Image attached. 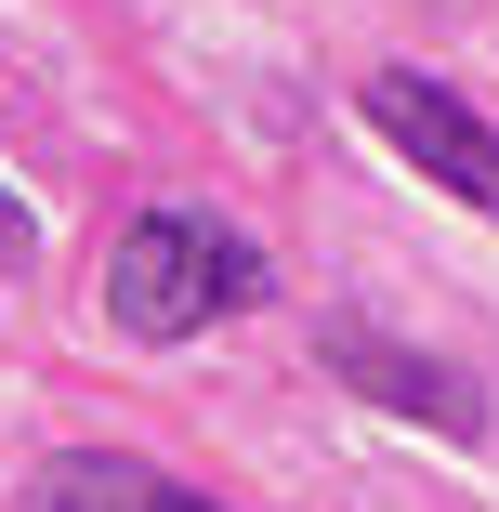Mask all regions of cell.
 I'll return each instance as SVG.
<instances>
[{
  "instance_id": "obj_1",
  "label": "cell",
  "mask_w": 499,
  "mask_h": 512,
  "mask_svg": "<svg viewBox=\"0 0 499 512\" xmlns=\"http://www.w3.org/2000/svg\"><path fill=\"white\" fill-rule=\"evenodd\" d=\"M263 289H276V263H263L237 224H211V211H132L119 250H106V329L145 342V355H171V342H197V329L250 316Z\"/></svg>"
},
{
  "instance_id": "obj_2",
  "label": "cell",
  "mask_w": 499,
  "mask_h": 512,
  "mask_svg": "<svg viewBox=\"0 0 499 512\" xmlns=\"http://www.w3.org/2000/svg\"><path fill=\"white\" fill-rule=\"evenodd\" d=\"M368 132H381L394 158H408L421 184H447L460 211H486V224H499V132L460 106L447 79H421V66H381V79H368Z\"/></svg>"
},
{
  "instance_id": "obj_3",
  "label": "cell",
  "mask_w": 499,
  "mask_h": 512,
  "mask_svg": "<svg viewBox=\"0 0 499 512\" xmlns=\"http://www.w3.org/2000/svg\"><path fill=\"white\" fill-rule=\"evenodd\" d=\"M316 368H329L342 394L394 407V421L447 434V447H486V394H473V368H447V355H421V342H394V329H368V316H329Z\"/></svg>"
},
{
  "instance_id": "obj_4",
  "label": "cell",
  "mask_w": 499,
  "mask_h": 512,
  "mask_svg": "<svg viewBox=\"0 0 499 512\" xmlns=\"http://www.w3.org/2000/svg\"><path fill=\"white\" fill-rule=\"evenodd\" d=\"M27 512H224V499L158 473V460H132V447H66V460H40Z\"/></svg>"
},
{
  "instance_id": "obj_5",
  "label": "cell",
  "mask_w": 499,
  "mask_h": 512,
  "mask_svg": "<svg viewBox=\"0 0 499 512\" xmlns=\"http://www.w3.org/2000/svg\"><path fill=\"white\" fill-rule=\"evenodd\" d=\"M27 250H40V211H27L14 184H0V263H27Z\"/></svg>"
}]
</instances>
